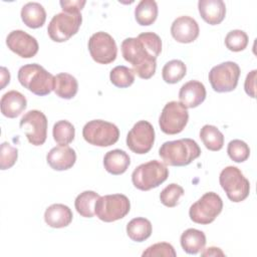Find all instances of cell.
Wrapping results in <instances>:
<instances>
[{"label": "cell", "instance_id": "cell-1", "mask_svg": "<svg viewBox=\"0 0 257 257\" xmlns=\"http://www.w3.org/2000/svg\"><path fill=\"white\" fill-rule=\"evenodd\" d=\"M120 48L123 58L133 65L135 74L143 79L155 74L157 57L162 51V40L158 34L144 32L138 37L125 38Z\"/></svg>", "mask_w": 257, "mask_h": 257}, {"label": "cell", "instance_id": "cell-2", "mask_svg": "<svg viewBox=\"0 0 257 257\" xmlns=\"http://www.w3.org/2000/svg\"><path fill=\"white\" fill-rule=\"evenodd\" d=\"M200 155L201 149L199 145L189 138L166 142L159 150V156L163 163L173 167L187 166L199 158Z\"/></svg>", "mask_w": 257, "mask_h": 257}, {"label": "cell", "instance_id": "cell-3", "mask_svg": "<svg viewBox=\"0 0 257 257\" xmlns=\"http://www.w3.org/2000/svg\"><path fill=\"white\" fill-rule=\"evenodd\" d=\"M17 77L23 87L39 96L49 94L54 87V76L37 63L21 66Z\"/></svg>", "mask_w": 257, "mask_h": 257}, {"label": "cell", "instance_id": "cell-4", "mask_svg": "<svg viewBox=\"0 0 257 257\" xmlns=\"http://www.w3.org/2000/svg\"><path fill=\"white\" fill-rule=\"evenodd\" d=\"M169 177L167 166L157 160L138 166L132 174L134 186L141 191H149L159 187Z\"/></svg>", "mask_w": 257, "mask_h": 257}, {"label": "cell", "instance_id": "cell-5", "mask_svg": "<svg viewBox=\"0 0 257 257\" xmlns=\"http://www.w3.org/2000/svg\"><path fill=\"white\" fill-rule=\"evenodd\" d=\"M131 209V203L122 194H112L99 197L95 202L94 214L106 223L114 222L125 217Z\"/></svg>", "mask_w": 257, "mask_h": 257}, {"label": "cell", "instance_id": "cell-6", "mask_svg": "<svg viewBox=\"0 0 257 257\" xmlns=\"http://www.w3.org/2000/svg\"><path fill=\"white\" fill-rule=\"evenodd\" d=\"M219 182L228 199L234 203L244 201L249 195L250 183L237 167L228 166L223 169Z\"/></svg>", "mask_w": 257, "mask_h": 257}, {"label": "cell", "instance_id": "cell-7", "mask_svg": "<svg viewBox=\"0 0 257 257\" xmlns=\"http://www.w3.org/2000/svg\"><path fill=\"white\" fill-rule=\"evenodd\" d=\"M82 137L90 145L96 147H109L119 138V130L109 121L93 119L86 122L82 128Z\"/></svg>", "mask_w": 257, "mask_h": 257}, {"label": "cell", "instance_id": "cell-8", "mask_svg": "<svg viewBox=\"0 0 257 257\" xmlns=\"http://www.w3.org/2000/svg\"><path fill=\"white\" fill-rule=\"evenodd\" d=\"M222 209L223 201L221 197L214 192H208L190 207L189 216L197 224L208 225L217 218Z\"/></svg>", "mask_w": 257, "mask_h": 257}, {"label": "cell", "instance_id": "cell-9", "mask_svg": "<svg viewBox=\"0 0 257 257\" xmlns=\"http://www.w3.org/2000/svg\"><path fill=\"white\" fill-rule=\"evenodd\" d=\"M82 22L81 13L60 12L55 14L50 20L47 33L51 40L55 42L67 41L77 33Z\"/></svg>", "mask_w": 257, "mask_h": 257}, {"label": "cell", "instance_id": "cell-10", "mask_svg": "<svg viewBox=\"0 0 257 257\" xmlns=\"http://www.w3.org/2000/svg\"><path fill=\"white\" fill-rule=\"evenodd\" d=\"M240 67L236 62L226 61L214 66L209 72V81L217 92H229L237 87Z\"/></svg>", "mask_w": 257, "mask_h": 257}, {"label": "cell", "instance_id": "cell-11", "mask_svg": "<svg viewBox=\"0 0 257 257\" xmlns=\"http://www.w3.org/2000/svg\"><path fill=\"white\" fill-rule=\"evenodd\" d=\"M189 120V112L180 101H170L164 106L159 124L161 131L167 135L180 134Z\"/></svg>", "mask_w": 257, "mask_h": 257}, {"label": "cell", "instance_id": "cell-12", "mask_svg": "<svg viewBox=\"0 0 257 257\" xmlns=\"http://www.w3.org/2000/svg\"><path fill=\"white\" fill-rule=\"evenodd\" d=\"M19 125L24 132L28 142L33 146H41L47 137V118L37 109L27 111L20 119Z\"/></svg>", "mask_w": 257, "mask_h": 257}, {"label": "cell", "instance_id": "cell-13", "mask_svg": "<svg viewBox=\"0 0 257 257\" xmlns=\"http://www.w3.org/2000/svg\"><path fill=\"white\" fill-rule=\"evenodd\" d=\"M88 50L92 59L100 64H108L115 60L117 47L114 39L106 32L92 34L88 40Z\"/></svg>", "mask_w": 257, "mask_h": 257}, {"label": "cell", "instance_id": "cell-14", "mask_svg": "<svg viewBox=\"0 0 257 257\" xmlns=\"http://www.w3.org/2000/svg\"><path fill=\"white\" fill-rule=\"evenodd\" d=\"M155 143V130L151 122L140 120L134 124L126 136V146L138 155H144L151 151Z\"/></svg>", "mask_w": 257, "mask_h": 257}, {"label": "cell", "instance_id": "cell-15", "mask_svg": "<svg viewBox=\"0 0 257 257\" xmlns=\"http://www.w3.org/2000/svg\"><path fill=\"white\" fill-rule=\"evenodd\" d=\"M6 44L12 52L22 58L35 56L39 48L37 40L23 30L11 31L6 38Z\"/></svg>", "mask_w": 257, "mask_h": 257}, {"label": "cell", "instance_id": "cell-16", "mask_svg": "<svg viewBox=\"0 0 257 257\" xmlns=\"http://www.w3.org/2000/svg\"><path fill=\"white\" fill-rule=\"evenodd\" d=\"M200 28L197 21L190 16H180L171 26V34L180 43H191L199 36Z\"/></svg>", "mask_w": 257, "mask_h": 257}, {"label": "cell", "instance_id": "cell-17", "mask_svg": "<svg viewBox=\"0 0 257 257\" xmlns=\"http://www.w3.org/2000/svg\"><path fill=\"white\" fill-rule=\"evenodd\" d=\"M47 164L55 171H65L75 164V151L68 146H57L52 148L46 155Z\"/></svg>", "mask_w": 257, "mask_h": 257}, {"label": "cell", "instance_id": "cell-18", "mask_svg": "<svg viewBox=\"0 0 257 257\" xmlns=\"http://www.w3.org/2000/svg\"><path fill=\"white\" fill-rule=\"evenodd\" d=\"M205 85L198 80H190L182 85L179 91L180 102L187 108L200 105L206 98Z\"/></svg>", "mask_w": 257, "mask_h": 257}, {"label": "cell", "instance_id": "cell-19", "mask_svg": "<svg viewBox=\"0 0 257 257\" xmlns=\"http://www.w3.org/2000/svg\"><path fill=\"white\" fill-rule=\"evenodd\" d=\"M1 112L4 116L15 118L20 115L27 106L26 97L17 90H10L2 95L0 100Z\"/></svg>", "mask_w": 257, "mask_h": 257}, {"label": "cell", "instance_id": "cell-20", "mask_svg": "<svg viewBox=\"0 0 257 257\" xmlns=\"http://www.w3.org/2000/svg\"><path fill=\"white\" fill-rule=\"evenodd\" d=\"M198 9L203 20L210 25L220 24L226 15V5L222 0H200Z\"/></svg>", "mask_w": 257, "mask_h": 257}, {"label": "cell", "instance_id": "cell-21", "mask_svg": "<svg viewBox=\"0 0 257 257\" xmlns=\"http://www.w3.org/2000/svg\"><path fill=\"white\" fill-rule=\"evenodd\" d=\"M73 215L69 207L63 204H52L44 213V221L51 228H63L72 221Z\"/></svg>", "mask_w": 257, "mask_h": 257}, {"label": "cell", "instance_id": "cell-22", "mask_svg": "<svg viewBox=\"0 0 257 257\" xmlns=\"http://www.w3.org/2000/svg\"><path fill=\"white\" fill-rule=\"evenodd\" d=\"M131 164L130 156L122 150H112L107 152L103 158V166L106 172L117 176L123 174Z\"/></svg>", "mask_w": 257, "mask_h": 257}, {"label": "cell", "instance_id": "cell-23", "mask_svg": "<svg viewBox=\"0 0 257 257\" xmlns=\"http://www.w3.org/2000/svg\"><path fill=\"white\" fill-rule=\"evenodd\" d=\"M21 19L29 28H39L46 20L44 7L37 2H28L21 9Z\"/></svg>", "mask_w": 257, "mask_h": 257}, {"label": "cell", "instance_id": "cell-24", "mask_svg": "<svg viewBox=\"0 0 257 257\" xmlns=\"http://www.w3.org/2000/svg\"><path fill=\"white\" fill-rule=\"evenodd\" d=\"M53 90L57 96L64 99H70L75 96L78 90V82L74 76L69 73L61 72L54 76Z\"/></svg>", "mask_w": 257, "mask_h": 257}, {"label": "cell", "instance_id": "cell-25", "mask_svg": "<svg viewBox=\"0 0 257 257\" xmlns=\"http://www.w3.org/2000/svg\"><path fill=\"white\" fill-rule=\"evenodd\" d=\"M181 246L188 254H197L204 250L206 245V236L203 231L190 228L181 235Z\"/></svg>", "mask_w": 257, "mask_h": 257}, {"label": "cell", "instance_id": "cell-26", "mask_svg": "<svg viewBox=\"0 0 257 257\" xmlns=\"http://www.w3.org/2000/svg\"><path fill=\"white\" fill-rule=\"evenodd\" d=\"M152 223L143 217L132 219L126 225V234L135 242H143L152 235Z\"/></svg>", "mask_w": 257, "mask_h": 257}, {"label": "cell", "instance_id": "cell-27", "mask_svg": "<svg viewBox=\"0 0 257 257\" xmlns=\"http://www.w3.org/2000/svg\"><path fill=\"white\" fill-rule=\"evenodd\" d=\"M158 17V5L154 0H142L135 9L136 21L142 26L153 24Z\"/></svg>", "mask_w": 257, "mask_h": 257}, {"label": "cell", "instance_id": "cell-28", "mask_svg": "<svg viewBox=\"0 0 257 257\" xmlns=\"http://www.w3.org/2000/svg\"><path fill=\"white\" fill-rule=\"evenodd\" d=\"M99 197L100 196L93 191H84L80 193L74 201V206L77 213L84 218H92L95 215V202Z\"/></svg>", "mask_w": 257, "mask_h": 257}, {"label": "cell", "instance_id": "cell-29", "mask_svg": "<svg viewBox=\"0 0 257 257\" xmlns=\"http://www.w3.org/2000/svg\"><path fill=\"white\" fill-rule=\"evenodd\" d=\"M200 139L205 147L213 152L220 151L224 146L223 134L212 124H205L200 131Z\"/></svg>", "mask_w": 257, "mask_h": 257}, {"label": "cell", "instance_id": "cell-30", "mask_svg": "<svg viewBox=\"0 0 257 257\" xmlns=\"http://www.w3.org/2000/svg\"><path fill=\"white\" fill-rule=\"evenodd\" d=\"M187 73L186 64L179 59H173L168 61L162 70L163 79L167 83H177L183 79V77Z\"/></svg>", "mask_w": 257, "mask_h": 257}, {"label": "cell", "instance_id": "cell-31", "mask_svg": "<svg viewBox=\"0 0 257 257\" xmlns=\"http://www.w3.org/2000/svg\"><path fill=\"white\" fill-rule=\"evenodd\" d=\"M52 136L59 146H67L74 140L75 128L68 120H58L53 125Z\"/></svg>", "mask_w": 257, "mask_h": 257}, {"label": "cell", "instance_id": "cell-32", "mask_svg": "<svg viewBox=\"0 0 257 257\" xmlns=\"http://www.w3.org/2000/svg\"><path fill=\"white\" fill-rule=\"evenodd\" d=\"M109 79L114 86L125 88L134 83L135 72L132 68H128L124 65H118L110 70Z\"/></svg>", "mask_w": 257, "mask_h": 257}, {"label": "cell", "instance_id": "cell-33", "mask_svg": "<svg viewBox=\"0 0 257 257\" xmlns=\"http://www.w3.org/2000/svg\"><path fill=\"white\" fill-rule=\"evenodd\" d=\"M184 194L185 191L180 185L172 183L160 193V200L166 207L173 208L179 204V200Z\"/></svg>", "mask_w": 257, "mask_h": 257}, {"label": "cell", "instance_id": "cell-34", "mask_svg": "<svg viewBox=\"0 0 257 257\" xmlns=\"http://www.w3.org/2000/svg\"><path fill=\"white\" fill-rule=\"evenodd\" d=\"M225 45L231 51H242L248 45V35L243 30H232L225 37Z\"/></svg>", "mask_w": 257, "mask_h": 257}, {"label": "cell", "instance_id": "cell-35", "mask_svg": "<svg viewBox=\"0 0 257 257\" xmlns=\"http://www.w3.org/2000/svg\"><path fill=\"white\" fill-rule=\"evenodd\" d=\"M227 153L232 161L243 163L249 158L250 149L245 142L241 140H233L228 144Z\"/></svg>", "mask_w": 257, "mask_h": 257}, {"label": "cell", "instance_id": "cell-36", "mask_svg": "<svg viewBox=\"0 0 257 257\" xmlns=\"http://www.w3.org/2000/svg\"><path fill=\"white\" fill-rule=\"evenodd\" d=\"M18 158V150L4 142L0 148V169L7 170L14 166Z\"/></svg>", "mask_w": 257, "mask_h": 257}, {"label": "cell", "instance_id": "cell-37", "mask_svg": "<svg viewBox=\"0 0 257 257\" xmlns=\"http://www.w3.org/2000/svg\"><path fill=\"white\" fill-rule=\"evenodd\" d=\"M177 255L174 247L167 242L156 243L148 247L142 254L145 256H166V257H175Z\"/></svg>", "mask_w": 257, "mask_h": 257}, {"label": "cell", "instance_id": "cell-38", "mask_svg": "<svg viewBox=\"0 0 257 257\" xmlns=\"http://www.w3.org/2000/svg\"><path fill=\"white\" fill-rule=\"evenodd\" d=\"M85 1H60L59 4L62 8V12H68V13H79L83 6L85 5Z\"/></svg>", "mask_w": 257, "mask_h": 257}, {"label": "cell", "instance_id": "cell-39", "mask_svg": "<svg viewBox=\"0 0 257 257\" xmlns=\"http://www.w3.org/2000/svg\"><path fill=\"white\" fill-rule=\"evenodd\" d=\"M256 72L257 70L254 69L252 71H250L247 76H246V79H245V83H244V88H245V91L246 93L251 96L252 98L255 97V88H256Z\"/></svg>", "mask_w": 257, "mask_h": 257}, {"label": "cell", "instance_id": "cell-40", "mask_svg": "<svg viewBox=\"0 0 257 257\" xmlns=\"http://www.w3.org/2000/svg\"><path fill=\"white\" fill-rule=\"evenodd\" d=\"M202 256H224V252L218 248V247H209L207 249H205L202 253H201Z\"/></svg>", "mask_w": 257, "mask_h": 257}, {"label": "cell", "instance_id": "cell-41", "mask_svg": "<svg viewBox=\"0 0 257 257\" xmlns=\"http://www.w3.org/2000/svg\"><path fill=\"white\" fill-rule=\"evenodd\" d=\"M10 81V73L5 67H1V89Z\"/></svg>", "mask_w": 257, "mask_h": 257}]
</instances>
